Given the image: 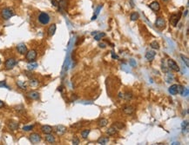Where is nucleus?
Here are the masks:
<instances>
[{
	"label": "nucleus",
	"instance_id": "nucleus-24",
	"mask_svg": "<svg viewBox=\"0 0 189 145\" xmlns=\"http://www.w3.org/2000/svg\"><path fill=\"white\" fill-rule=\"evenodd\" d=\"M105 33H104V32H97L96 33V35H94V39L96 41H99L100 39H102L103 37H105Z\"/></svg>",
	"mask_w": 189,
	"mask_h": 145
},
{
	"label": "nucleus",
	"instance_id": "nucleus-40",
	"mask_svg": "<svg viewBox=\"0 0 189 145\" xmlns=\"http://www.w3.org/2000/svg\"><path fill=\"white\" fill-rule=\"evenodd\" d=\"M181 95H182V96H187V95H188V90L185 88L184 90H183V91H182Z\"/></svg>",
	"mask_w": 189,
	"mask_h": 145
},
{
	"label": "nucleus",
	"instance_id": "nucleus-4",
	"mask_svg": "<svg viewBox=\"0 0 189 145\" xmlns=\"http://www.w3.org/2000/svg\"><path fill=\"white\" fill-rule=\"evenodd\" d=\"M17 64V61L15 58H8L5 63V67L6 70H11L15 67V65Z\"/></svg>",
	"mask_w": 189,
	"mask_h": 145
},
{
	"label": "nucleus",
	"instance_id": "nucleus-17",
	"mask_svg": "<svg viewBox=\"0 0 189 145\" xmlns=\"http://www.w3.org/2000/svg\"><path fill=\"white\" fill-rule=\"evenodd\" d=\"M155 55H156V53L154 51H152V50H151V51H147L146 53V58L148 61H152L154 59V57H155Z\"/></svg>",
	"mask_w": 189,
	"mask_h": 145
},
{
	"label": "nucleus",
	"instance_id": "nucleus-42",
	"mask_svg": "<svg viewBox=\"0 0 189 145\" xmlns=\"http://www.w3.org/2000/svg\"><path fill=\"white\" fill-rule=\"evenodd\" d=\"M112 58H117V59L119 58V56H117L116 54H114V52H112Z\"/></svg>",
	"mask_w": 189,
	"mask_h": 145
},
{
	"label": "nucleus",
	"instance_id": "nucleus-41",
	"mask_svg": "<svg viewBox=\"0 0 189 145\" xmlns=\"http://www.w3.org/2000/svg\"><path fill=\"white\" fill-rule=\"evenodd\" d=\"M102 7H103V5H99V7H98V8H97V10H96V14H95V16H97V15H98V14H99V10H100V9H101V8H102Z\"/></svg>",
	"mask_w": 189,
	"mask_h": 145
},
{
	"label": "nucleus",
	"instance_id": "nucleus-3",
	"mask_svg": "<svg viewBox=\"0 0 189 145\" xmlns=\"http://www.w3.org/2000/svg\"><path fill=\"white\" fill-rule=\"evenodd\" d=\"M38 53L36 50H31L29 51L26 52L25 54V59H26L28 62H35L36 58H37Z\"/></svg>",
	"mask_w": 189,
	"mask_h": 145
},
{
	"label": "nucleus",
	"instance_id": "nucleus-9",
	"mask_svg": "<svg viewBox=\"0 0 189 145\" xmlns=\"http://www.w3.org/2000/svg\"><path fill=\"white\" fill-rule=\"evenodd\" d=\"M17 50L18 51V53L21 54V55H25L26 54V52L28 51L27 50V47L25 44H19V45H17Z\"/></svg>",
	"mask_w": 189,
	"mask_h": 145
},
{
	"label": "nucleus",
	"instance_id": "nucleus-14",
	"mask_svg": "<svg viewBox=\"0 0 189 145\" xmlns=\"http://www.w3.org/2000/svg\"><path fill=\"white\" fill-rule=\"evenodd\" d=\"M52 130H53V129H52V127H51V126L49 125H44L41 127V131L43 132L44 134H51L52 132Z\"/></svg>",
	"mask_w": 189,
	"mask_h": 145
},
{
	"label": "nucleus",
	"instance_id": "nucleus-37",
	"mask_svg": "<svg viewBox=\"0 0 189 145\" xmlns=\"http://www.w3.org/2000/svg\"><path fill=\"white\" fill-rule=\"evenodd\" d=\"M73 145H78V144H79V139H78V137H73Z\"/></svg>",
	"mask_w": 189,
	"mask_h": 145
},
{
	"label": "nucleus",
	"instance_id": "nucleus-28",
	"mask_svg": "<svg viewBox=\"0 0 189 145\" xmlns=\"http://www.w3.org/2000/svg\"><path fill=\"white\" fill-rule=\"evenodd\" d=\"M27 67H28V70H34L35 68H37L38 67V64L36 62H30L28 65H27Z\"/></svg>",
	"mask_w": 189,
	"mask_h": 145
},
{
	"label": "nucleus",
	"instance_id": "nucleus-38",
	"mask_svg": "<svg viewBox=\"0 0 189 145\" xmlns=\"http://www.w3.org/2000/svg\"><path fill=\"white\" fill-rule=\"evenodd\" d=\"M8 88V86L6 85L5 81H0V88Z\"/></svg>",
	"mask_w": 189,
	"mask_h": 145
},
{
	"label": "nucleus",
	"instance_id": "nucleus-20",
	"mask_svg": "<svg viewBox=\"0 0 189 145\" xmlns=\"http://www.w3.org/2000/svg\"><path fill=\"white\" fill-rule=\"evenodd\" d=\"M117 132H118V129H116L115 127H113V126H111V127L108 129V130H107V134L109 136H113V135H115V134H117Z\"/></svg>",
	"mask_w": 189,
	"mask_h": 145
},
{
	"label": "nucleus",
	"instance_id": "nucleus-44",
	"mask_svg": "<svg viewBox=\"0 0 189 145\" xmlns=\"http://www.w3.org/2000/svg\"><path fill=\"white\" fill-rule=\"evenodd\" d=\"M4 106H5V104H4V102H3V101L0 100V109L3 108Z\"/></svg>",
	"mask_w": 189,
	"mask_h": 145
},
{
	"label": "nucleus",
	"instance_id": "nucleus-39",
	"mask_svg": "<svg viewBox=\"0 0 189 145\" xmlns=\"http://www.w3.org/2000/svg\"><path fill=\"white\" fill-rule=\"evenodd\" d=\"M52 4L55 7H58V2L57 0H52Z\"/></svg>",
	"mask_w": 189,
	"mask_h": 145
},
{
	"label": "nucleus",
	"instance_id": "nucleus-29",
	"mask_svg": "<svg viewBox=\"0 0 189 145\" xmlns=\"http://www.w3.org/2000/svg\"><path fill=\"white\" fill-rule=\"evenodd\" d=\"M139 15L138 12H133L130 15V18L132 21H137L139 19Z\"/></svg>",
	"mask_w": 189,
	"mask_h": 145
},
{
	"label": "nucleus",
	"instance_id": "nucleus-46",
	"mask_svg": "<svg viewBox=\"0 0 189 145\" xmlns=\"http://www.w3.org/2000/svg\"><path fill=\"white\" fill-rule=\"evenodd\" d=\"M187 11H188V10H186V12H184V16H186V14H187Z\"/></svg>",
	"mask_w": 189,
	"mask_h": 145
},
{
	"label": "nucleus",
	"instance_id": "nucleus-1",
	"mask_svg": "<svg viewBox=\"0 0 189 145\" xmlns=\"http://www.w3.org/2000/svg\"><path fill=\"white\" fill-rule=\"evenodd\" d=\"M13 16H15V12L11 8L6 7V8H4V9L1 10V17L5 20L10 19V18H12Z\"/></svg>",
	"mask_w": 189,
	"mask_h": 145
},
{
	"label": "nucleus",
	"instance_id": "nucleus-34",
	"mask_svg": "<svg viewBox=\"0 0 189 145\" xmlns=\"http://www.w3.org/2000/svg\"><path fill=\"white\" fill-rule=\"evenodd\" d=\"M181 127H182V129H183V131H185V129H187V128H188V123H187V121H184L183 123H182V124H181Z\"/></svg>",
	"mask_w": 189,
	"mask_h": 145
},
{
	"label": "nucleus",
	"instance_id": "nucleus-19",
	"mask_svg": "<svg viewBox=\"0 0 189 145\" xmlns=\"http://www.w3.org/2000/svg\"><path fill=\"white\" fill-rule=\"evenodd\" d=\"M98 143L100 144V145H105L107 144V142H109V138L107 137V136H101L98 139Z\"/></svg>",
	"mask_w": 189,
	"mask_h": 145
},
{
	"label": "nucleus",
	"instance_id": "nucleus-47",
	"mask_svg": "<svg viewBox=\"0 0 189 145\" xmlns=\"http://www.w3.org/2000/svg\"><path fill=\"white\" fill-rule=\"evenodd\" d=\"M163 1H168V0H163Z\"/></svg>",
	"mask_w": 189,
	"mask_h": 145
},
{
	"label": "nucleus",
	"instance_id": "nucleus-43",
	"mask_svg": "<svg viewBox=\"0 0 189 145\" xmlns=\"http://www.w3.org/2000/svg\"><path fill=\"white\" fill-rule=\"evenodd\" d=\"M82 124L81 123H78L77 124H74V125H72V127H80Z\"/></svg>",
	"mask_w": 189,
	"mask_h": 145
},
{
	"label": "nucleus",
	"instance_id": "nucleus-30",
	"mask_svg": "<svg viewBox=\"0 0 189 145\" xmlns=\"http://www.w3.org/2000/svg\"><path fill=\"white\" fill-rule=\"evenodd\" d=\"M89 133H90V129H84V130H82L81 131V136L84 139H86V138L88 137V136H89Z\"/></svg>",
	"mask_w": 189,
	"mask_h": 145
},
{
	"label": "nucleus",
	"instance_id": "nucleus-35",
	"mask_svg": "<svg viewBox=\"0 0 189 145\" xmlns=\"http://www.w3.org/2000/svg\"><path fill=\"white\" fill-rule=\"evenodd\" d=\"M33 128H34L33 125H29V126H25V127L23 128V129H24L25 131H30V130H32Z\"/></svg>",
	"mask_w": 189,
	"mask_h": 145
},
{
	"label": "nucleus",
	"instance_id": "nucleus-25",
	"mask_svg": "<svg viewBox=\"0 0 189 145\" xmlns=\"http://www.w3.org/2000/svg\"><path fill=\"white\" fill-rule=\"evenodd\" d=\"M67 7V0H60L58 2V8L65 10Z\"/></svg>",
	"mask_w": 189,
	"mask_h": 145
},
{
	"label": "nucleus",
	"instance_id": "nucleus-27",
	"mask_svg": "<svg viewBox=\"0 0 189 145\" xmlns=\"http://www.w3.org/2000/svg\"><path fill=\"white\" fill-rule=\"evenodd\" d=\"M17 85H18V87L19 88V89H21V90H25L27 89L26 84H25L24 82H22V81H17Z\"/></svg>",
	"mask_w": 189,
	"mask_h": 145
},
{
	"label": "nucleus",
	"instance_id": "nucleus-33",
	"mask_svg": "<svg viewBox=\"0 0 189 145\" xmlns=\"http://www.w3.org/2000/svg\"><path fill=\"white\" fill-rule=\"evenodd\" d=\"M180 57H181V59L183 60L184 63H186V66H189V63H188V58L186 57V56H185L184 55H180Z\"/></svg>",
	"mask_w": 189,
	"mask_h": 145
},
{
	"label": "nucleus",
	"instance_id": "nucleus-18",
	"mask_svg": "<svg viewBox=\"0 0 189 145\" xmlns=\"http://www.w3.org/2000/svg\"><path fill=\"white\" fill-rule=\"evenodd\" d=\"M44 140L46 141L47 142H49V143H54L55 142V137L54 136L52 135V133L51 134H46V136H44Z\"/></svg>",
	"mask_w": 189,
	"mask_h": 145
},
{
	"label": "nucleus",
	"instance_id": "nucleus-32",
	"mask_svg": "<svg viewBox=\"0 0 189 145\" xmlns=\"http://www.w3.org/2000/svg\"><path fill=\"white\" fill-rule=\"evenodd\" d=\"M123 97H124L126 101L131 100L132 97H133V94H132L131 92H126L125 95H123Z\"/></svg>",
	"mask_w": 189,
	"mask_h": 145
},
{
	"label": "nucleus",
	"instance_id": "nucleus-49",
	"mask_svg": "<svg viewBox=\"0 0 189 145\" xmlns=\"http://www.w3.org/2000/svg\"><path fill=\"white\" fill-rule=\"evenodd\" d=\"M0 1H1V0H0Z\"/></svg>",
	"mask_w": 189,
	"mask_h": 145
},
{
	"label": "nucleus",
	"instance_id": "nucleus-5",
	"mask_svg": "<svg viewBox=\"0 0 189 145\" xmlns=\"http://www.w3.org/2000/svg\"><path fill=\"white\" fill-rule=\"evenodd\" d=\"M180 17H181V13L179 12L178 14H173L170 17V23L173 26H176L178 24V22L180 19Z\"/></svg>",
	"mask_w": 189,
	"mask_h": 145
},
{
	"label": "nucleus",
	"instance_id": "nucleus-21",
	"mask_svg": "<svg viewBox=\"0 0 189 145\" xmlns=\"http://www.w3.org/2000/svg\"><path fill=\"white\" fill-rule=\"evenodd\" d=\"M39 84V82L38 79H35V78H31L29 81V85L31 86V87H37L38 85Z\"/></svg>",
	"mask_w": 189,
	"mask_h": 145
},
{
	"label": "nucleus",
	"instance_id": "nucleus-6",
	"mask_svg": "<svg viewBox=\"0 0 189 145\" xmlns=\"http://www.w3.org/2000/svg\"><path fill=\"white\" fill-rule=\"evenodd\" d=\"M29 140L32 144L39 143L40 141H41V136H40L39 134H38V133H32L31 135H30Z\"/></svg>",
	"mask_w": 189,
	"mask_h": 145
},
{
	"label": "nucleus",
	"instance_id": "nucleus-2",
	"mask_svg": "<svg viewBox=\"0 0 189 145\" xmlns=\"http://www.w3.org/2000/svg\"><path fill=\"white\" fill-rule=\"evenodd\" d=\"M38 20H39V22L41 24L45 25L49 24V22L51 20V17L46 12H40L39 17H38Z\"/></svg>",
	"mask_w": 189,
	"mask_h": 145
},
{
	"label": "nucleus",
	"instance_id": "nucleus-22",
	"mask_svg": "<svg viewBox=\"0 0 189 145\" xmlns=\"http://www.w3.org/2000/svg\"><path fill=\"white\" fill-rule=\"evenodd\" d=\"M169 92L171 95H176L178 93L177 92V84H173L170 86L169 88Z\"/></svg>",
	"mask_w": 189,
	"mask_h": 145
},
{
	"label": "nucleus",
	"instance_id": "nucleus-48",
	"mask_svg": "<svg viewBox=\"0 0 189 145\" xmlns=\"http://www.w3.org/2000/svg\"><path fill=\"white\" fill-rule=\"evenodd\" d=\"M0 64H1V59H0Z\"/></svg>",
	"mask_w": 189,
	"mask_h": 145
},
{
	"label": "nucleus",
	"instance_id": "nucleus-45",
	"mask_svg": "<svg viewBox=\"0 0 189 145\" xmlns=\"http://www.w3.org/2000/svg\"><path fill=\"white\" fill-rule=\"evenodd\" d=\"M99 47H100V48H105V45H104V44H99Z\"/></svg>",
	"mask_w": 189,
	"mask_h": 145
},
{
	"label": "nucleus",
	"instance_id": "nucleus-10",
	"mask_svg": "<svg viewBox=\"0 0 189 145\" xmlns=\"http://www.w3.org/2000/svg\"><path fill=\"white\" fill-rule=\"evenodd\" d=\"M134 110H135V107L133 106V105H126V106L123 107V111L126 115L133 114L134 112Z\"/></svg>",
	"mask_w": 189,
	"mask_h": 145
},
{
	"label": "nucleus",
	"instance_id": "nucleus-7",
	"mask_svg": "<svg viewBox=\"0 0 189 145\" xmlns=\"http://www.w3.org/2000/svg\"><path fill=\"white\" fill-rule=\"evenodd\" d=\"M167 64H168L169 69L173 70V71H176V72H179V71H180V67H179V65L177 64V63H176L174 60L169 59L168 61H167Z\"/></svg>",
	"mask_w": 189,
	"mask_h": 145
},
{
	"label": "nucleus",
	"instance_id": "nucleus-15",
	"mask_svg": "<svg viewBox=\"0 0 189 145\" xmlns=\"http://www.w3.org/2000/svg\"><path fill=\"white\" fill-rule=\"evenodd\" d=\"M8 127H9V129L10 130H16L18 129V127H19V124H18V123H17V122H14V121H11L9 123H8Z\"/></svg>",
	"mask_w": 189,
	"mask_h": 145
},
{
	"label": "nucleus",
	"instance_id": "nucleus-13",
	"mask_svg": "<svg viewBox=\"0 0 189 145\" xmlns=\"http://www.w3.org/2000/svg\"><path fill=\"white\" fill-rule=\"evenodd\" d=\"M149 7H150V9L152 10L153 11H158V10L160 9V4H159V2H157V1L152 2V3L149 5Z\"/></svg>",
	"mask_w": 189,
	"mask_h": 145
},
{
	"label": "nucleus",
	"instance_id": "nucleus-26",
	"mask_svg": "<svg viewBox=\"0 0 189 145\" xmlns=\"http://www.w3.org/2000/svg\"><path fill=\"white\" fill-rule=\"evenodd\" d=\"M98 124H99V127H101V128L105 127V126L108 124V120H107V119H105V118H101L100 120L99 121Z\"/></svg>",
	"mask_w": 189,
	"mask_h": 145
},
{
	"label": "nucleus",
	"instance_id": "nucleus-11",
	"mask_svg": "<svg viewBox=\"0 0 189 145\" xmlns=\"http://www.w3.org/2000/svg\"><path fill=\"white\" fill-rule=\"evenodd\" d=\"M155 25L157 28L163 29V28H165V26H166V21L164 20V18H158L155 21Z\"/></svg>",
	"mask_w": 189,
	"mask_h": 145
},
{
	"label": "nucleus",
	"instance_id": "nucleus-23",
	"mask_svg": "<svg viewBox=\"0 0 189 145\" xmlns=\"http://www.w3.org/2000/svg\"><path fill=\"white\" fill-rule=\"evenodd\" d=\"M113 127H115L117 129H124L125 127H126V125L124 124L123 123H120V122H116V123H114L113 124H112Z\"/></svg>",
	"mask_w": 189,
	"mask_h": 145
},
{
	"label": "nucleus",
	"instance_id": "nucleus-36",
	"mask_svg": "<svg viewBox=\"0 0 189 145\" xmlns=\"http://www.w3.org/2000/svg\"><path fill=\"white\" fill-rule=\"evenodd\" d=\"M184 89H185V88L182 85H177V92L179 94H181L182 91L184 90Z\"/></svg>",
	"mask_w": 189,
	"mask_h": 145
},
{
	"label": "nucleus",
	"instance_id": "nucleus-16",
	"mask_svg": "<svg viewBox=\"0 0 189 145\" xmlns=\"http://www.w3.org/2000/svg\"><path fill=\"white\" fill-rule=\"evenodd\" d=\"M56 30H57V26L55 24H52L50 25V27L48 28V35L50 36V37H52V36H53L55 34V32H56Z\"/></svg>",
	"mask_w": 189,
	"mask_h": 145
},
{
	"label": "nucleus",
	"instance_id": "nucleus-31",
	"mask_svg": "<svg viewBox=\"0 0 189 145\" xmlns=\"http://www.w3.org/2000/svg\"><path fill=\"white\" fill-rule=\"evenodd\" d=\"M150 46L154 50H159V49H160V45H159V43H157V41L152 42V43L150 44Z\"/></svg>",
	"mask_w": 189,
	"mask_h": 145
},
{
	"label": "nucleus",
	"instance_id": "nucleus-12",
	"mask_svg": "<svg viewBox=\"0 0 189 145\" xmlns=\"http://www.w3.org/2000/svg\"><path fill=\"white\" fill-rule=\"evenodd\" d=\"M27 97L32 100H38L39 98V93L37 91H30L27 93Z\"/></svg>",
	"mask_w": 189,
	"mask_h": 145
},
{
	"label": "nucleus",
	"instance_id": "nucleus-8",
	"mask_svg": "<svg viewBox=\"0 0 189 145\" xmlns=\"http://www.w3.org/2000/svg\"><path fill=\"white\" fill-rule=\"evenodd\" d=\"M66 127H65L64 125H58L54 128V131L55 133L58 136H63L64 134L66 132Z\"/></svg>",
	"mask_w": 189,
	"mask_h": 145
}]
</instances>
